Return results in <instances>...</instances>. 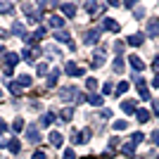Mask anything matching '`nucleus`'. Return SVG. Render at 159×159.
<instances>
[{"label": "nucleus", "mask_w": 159, "mask_h": 159, "mask_svg": "<svg viewBox=\"0 0 159 159\" xmlns=\"http://www.w3.org/2000/svg\"><path fill=\"white\" fill-rule=\"evenodd\" d=\"M100 33H102V29H95V31H88V33H86V38H83V40H86L88 45H93V43H98V40H100Z\"/></svg>", "instance_id": "4"}, {"label": "nucleus", "mask_w": 159, "mask_h": 159, "mask_svg": "<svg viewBox=\"0 0 159 159\" xmlns=\"http://www.w3.org/2000/svg\"><path fill=\"white\" fill-rule=\"evenodd\" d=\"M114 71L116 74L124 71V60H121V57H114Z\"/></svg>", "instance_id": "22"}, {"label": "nucleus", "mask_w": 159, "mask_h": 159, "mask_svg": "<svg viewBox=\"0 0 159 159\" xmlns=\"http://www.w3.org/2000/svg\"><path fill=\"white\" fill-rule=\"evenodd\" d=\"M50 143H52V145H57V147H60L62 143H64V138H62V133L52 131V133H50Z\"/></svg>", "instance_id": "12"}, {"label": "nucleus", "mask_w": 159, "mask_h": 159, "mask_svg": "<svg viewBox=\"0 0 159 159\" xmlns=\"http://www.w3.org/2000/svg\"><path fill=\"white\" fill-rule=\"evenodd\" d=\"M100 29H107V31L116 33V31H119V24H116L114 19H109V17H105V19H102V26H100Z\"/></svg>", "instance_id": "3"}, {"label": "nucleus", "mask_w": 159, "mask_h": 159, "mask_svg": "<svg viewBox=\"0 0 159 159\" xmlns=\"http://www.w3.org/2000/svg\"><path fill=\"white\" fill-rule=\"evenodd\" d=\"M7 150L12 154H19V150H21V143L17 138H12V140H7Z\"/></svg>", "instance_id": "7"}, {"label": "nucleus", "mask_w": 159, "mask_h": 159, "mask_svg": "<svg viewBox=\"0 0 159 159\" xmlns=\"http://www.w3.org/2000/svg\"><path fill=\"white\" fill-rule=\"evenodd\" d=\"M19 90H21L19 83H17V81H12V83H10V93H12V95H19Z\"/></svg>", "instance_id": "25"}, {"label": "nucleus", "mask_w": 159, "mask_h": 159, "mask_svg": "<svg viewBox=\"0 0 159 159\" xmlns=\"http://www.w3.org/2000/svg\"><path fill=\"white\" fill-rule=\"evenodd\" d=\"M152 88H159V74L154 76V81H152Z\"/></svg>", "instance_id": "37"}, {"label": "nucleus", "mask_w": 159, "mask_h": 159, "mask_svg": "<svg viewBox=\"0 0 159 159\" xmlns=\"http://www.w3.org/2000/svg\"><path fill=\"white\" fill-rule=\"evenodd\" d=\"M48 24H50L55 31H57V29L62 31V26H64V19H62L60 14H50V17H48Z\"/></svg>", "instance_id": "2"}, {"label": "nucleus", "mask_w": 159, "mask_h": 159, "mask_svg": "<svg viewBox=\"0 0 159 159\" xmlns=\"http://www.w3.org/2000/svg\"><path fill=\"white\" fill-rule=\"evenodd\" d=\"M86 100H88L93 107H100V105H102V98H100V95H95V93H93V95H88Z\"/></svg>", "instance_id": "19"}, {"label": "nucleus", "mask_w": 159, "mask_h": 159, "mask_svg": "<svg viewBox=\"0 0 159 159\" xmlns=\"http://www.w3.org/2000/svg\"><path fill=\"white\" fill-rule=\"evenodd\" d=\"M126 90H128V83H126V81H121L119 86H116V93H119V95H124Z\"/></svg>", "instance_id": "26"}, {"label": "nucleus", "mask_w": 159, "mask_h": 159, "mask_svg": "<svg viewBox=\"0 0 159 159\" xmlns=\"http://www.w3.org/2000/svg\"><path fill=\"white\" fill-rule=\"evenodd\" d=\"M33 159H45V154L43 152H33Z\"/></svg>", "instance_id": "35"}, {"label": "nucleus", "mask_w": 159, "mask_h": 159, "mask_svg": "<svg viewBox=\"0 0 159 159\" xmlns=\"http://www.w3.org/2000/svg\"><path fill=\"white\" fill-rule=\"evenodd\" d=\"M5 131H7V124H5L2 119H0V133H5Z\"/></svg>", "instance_id": "34"}, {"label": "nucleus", "mask_w": 159, "mask_h": 159, "mask_svg": "<svg viewBox=\"0 0 159 159\" xmlns=\"http://www.w3.org/2000/svg\"><path fill=\"white\" fill-rule=\"evenodd\" d=\"M147 33H150L152 38H159V19H152V21H150V26H147Z\"/></svg>", "instance_id": "5"}, {"label": "nucleus", "mask_w": 159, "mask_h": 159, "mask_svg": "<svg viewBox=\"0 0 159 159\" xmlns=\"http://www.w3.org/2000/svg\"><path fill=\"white\" fill-rule=\"evenodd\" d=\"M17 83H19V88H29V86H31V83H33V81H31V76H26V74H21Z\"/></svg>", "instance_id": "14"}, {"label": "nucleus", "mask_w": 159, "mask_h": 159, "mask_svg": "<svg viewBox=\"0 0 159 159\" xmlns=\"http://www.w3.org/2000/svg\"><path fill=\"white\" fill-rule=\"evenodd\" d=\"M29 140H31V143H36V140H38V143H40V133H38V126H29Z\"/></svg>", "instance_id": "11"}, {"label": "nucleus", "mask_w": 159, "mask_h": 159, "mask_svg": "<svg viewBox=\"0 0 159 159\" xmlns=\"http://www.w3.org/2000/svg\"><path fill=\"white\" fill-rule=\"evenodd\" d=\"M152 69H154V71H159V57H157V60L152 62Z\"/></svg>", "instance_id": "36"}, {"label": "nucleus", "mask_w": 159, "mask_h": 159, "mask_svg": "<svg viewBox=\"0 0 159 159\" xmlns=\"http://www.w3.org/2000/svg\"><path fill=\"white\" fill-rule=\"evenodd\" d=\"M60 116H62V121H71L74 109H71V107H66V109H62V112H60Z\"/></svg>", "instance_id": "15"}, {"label": "nucleus", "mask_w": 159, "mask_h": 159, "mask_svg": "<svg viewBox=\"0 0 159 159\" xmlns=\"http://www.w3.org/2000/svg\"><path fill=\"white\" fill-rule=\"evenodd\" d=\"M0 95H2V90H0Z\"/></svg>", "instance_id": "39"}, {"label": "nucleus", "mask_w": 159, "mask_h": 159, "mask_svg": "<svg viewBox=\"0 0 159 159\" xmlns=\"http://www.w3.org/2000/svg\"><path fill=\"white\" fill-rule=\"evenodd\" d=\"M12 128H14L17 133H19L21 128H24V119H21V116H17V119H14V124H12Z\"/></svg>", "instance_id": "24"}, {"label": "nucleus", "mask_w": 159, "mask_h": 159, "mask_svg": "<svg viewBox=\"0 0 159 159\" xmlns=\"http://www.w3.org/2000/svg\"><path fill=\"white\" fill-rule=\"evenodd\" d=\"M152 143H154V145H159V131L152 133Z\"/></svg>", "instance_id": "32"}, {"label": "nucleus", "mask_w": 159, "mask_h": 159, "mask_svg": "<svg viewBox=\"0 0 159 159\" xmlns=\"http://www.w3.org/2000/svg\"><path fill=\"white\" fill-rule=\"evenodd\" d=\"M60 10L66 14V17H76V5H69V2H66V5H62Z\"/></svg>", "instance_id": "13"}, {"label": "nucleus", "mask_w": 159, "mask_h": 159, "mask_svg": "<svg viewBox=\"0 0 159 159\" xmlns=\"http://www.w3.org/2000/svg\"><path fill=\"white\" fill-rule=\"evenodd\" d=\"M143 40H145L143 33H133V36H128V45H143Z\"/></svg>", "instance_id": "9"}, {"label": "nucleus", "mask_w": 159, "mask_h": 159, "mask_svg": "<svg viewBox=\"0 0 159 159\" xmlns=\"http://www.w3.org/2000/svg\"><path fill=\"white\" fill-rule=\"evenodd\" d=\"M0 12H2V14L12 12V5H10V2H0Z\"/></svg>", "instance_id": "28"}, {"label": "nucleus", "mask_w": 159, "mask_h": 159, "mask_svg": "<svg viewBox=\"0 0 159 159\" xmlns=\"http://www.w3.org/2000/svg\"><path fill=\"white\" fill-rule=\"evenodd\" d=\"M138 121H140V124L150 121V112H147V109H140V112H138Z\"/></svg>", "instance_id": "23"}, {"label": "nucleus", "mask_w": 159, "mask_h": 159, "mask_svg": "<svg viewBox=\"0 0 159 159\" xmlns=\"http://www.w3.org/2000/svg\"><path fill=\"white\" fill-rule=\"evenodd\" d=\"M135 107H138V105H135V100H126V102L121 105V109H124L126 114H133V112H135Z\"/></svg>", "instance_id": "10"}, {"label": "nucleus", "mask_w": 159, "mask_h": 159, "mask_svg": "<svg viewBox=\"0 0 159 159\" xmlns=\"http://www.w3.org/2000/svg\"><path fill=\"white\" fill-rule=\"evenodd\" d=\"M102 93H105V95H109V93H112V83H107V86L102 88Z\"/></svg>", "instance_id": "33"}, {"label": "nucleus", "mask_w": 159, "mask_h": 159, "mask_svg": "<svg viewBox=\"0 0 159 159\" xmlns=\"http://www.w3.org/2000/svg\"><path fill=\"white\" fill-rule=\"evenodd\" d=\"M52 121H55V114H43L40 116V126H50Z\"/></svg>", "instance_id": "18"}, {"label": "nucleus", "mask_w": 159, "mask_h": 159, "mask_svg": "<svg viewBox=\"0 0 159 159\" xmlns=\"http://www.w3.org/2000/svg\"><path fill=\"white\" fill-rule=\"evenodd\" d=\"M157 159H159V157H157Z\"/></svg>", "instance_id": "40"}, {"label": "nucleus", "mask_w": 159, "mask_h": 159, "mask_svg": "<svg viewBox=\"0 0 159 159\" xmlns=\"http://www.w3.org/2000/svg\"><path fill=\"white\" fill-rule=\"evenodd\" d=\"M55 40H60V43H69V33H66V31H55Z\"/></svg>", "instance_id": "16"}, {"label": "nucleus", "mask_w": 159, "mask_h": 159, "mask_svg": "<svg viewBox=\"0 0 159 159\" xmlns=\"http://www.w3.org/2000/svg\"><path fill=\"white\" fill-rule=\"evenodd\" d=\"M64 159H76V152L74 150H64Z\"/></svg>", "instance_id": "31"}, {"label": "nucleus", "mask_w": 159, "mask_h": 159, "mask_svg": "<svg viewBox=\"0 0 159 159\" xmlns=\"http://www.w3.org/2000/svg\"><path fill=\"white\" fill-rule=\"evenodd\" d=\"M86 86H88V90H95V88H98V81H95L93 76H90V79L86 81Z\"/></svg>", "instance_id": "29"}, {"label": "nucleus", "mask_w": 159, "mask_h": 159, "mask_svg": "<svg viewBox=\"0 0 159 159\" xmlns=\"http://www.w3.org/2000/svg\"><path fill=\"white\" fill-rule=\"evenodd\" d=\"M0 55H5V48H2V45H0Z\"/></svg>", "instance_id": "38"}, {"label": "nucleus", "mask_w": 159, "mask_h": 159, "mask_svg": "<svg viewBox=\"0 0 159 159\" xmlns=\"http://www.w3.org/2000/svg\"><path fill=\"white\" fill-rule=\"evenodd\" d=\"M126 128H128V121H124V119L114 121V131H126Z\"/></svg>", "instance_id": "21"}, {"label": "nucleus", "mask_w": 159, "mask_h": 159, "mask_svg": "<svg viewBox=\"0 0 159 159\" xmlns=\"http://www.w3.org/2000/svg\"><path fill=\"white\" fill-rule=\"evenodd\" d=\"M143 138H145L143 133H133V135H131V143H133V145H138V143H140Z\"/></svg>", "instance_id": "27"}, {"label": "nucleus", "mask_w": 159, "mask_h": 159, "mask_svg": "<svg viewBox=\"0 0 159 159\" xmlns=\"http://www.w3.org/2000/svg\"><path fill=\"white\" fill-rule=\"evenodd\" d=\"M36 71H38L40 76H43V74H48V64H43V62H40V64L36 66Z\"/></svg>", "instance_id": "30"}, {"label": "nucleus", "mask_w": 159, "mask_h": 159, "mask_svg": "<svg viewBox=\"0 0 159 159\" xmlns=\"http://www.w3.org/2000/svg\"><path fill=\"white\" fill-rule=\"evenodd\" d=\"M60 98L64 100V102H69V100H76V98H79V93H76V88H62V90H60Z\"/></svg>", "instance_id": "1"}, {"label": "nucleus", "mask_w": 159, "mask_h": 159, "mask_svg": "<svg viewBox=\"0 0 159 159\" xmlns=\"http://www.w3.org/2000/svg\"><path fill=\"white\" fill-rule=\"evenodd\" d=\"M128 64H131L133 69H135V71H143V69H145L143 60H140V57H135V55H133V57H128Z\"/></svg>", "instance_id": "8"}, {"label": "nucleus", "mask_w": 159, "mask_h": 159, "mask_svg": "<svg viewBox=\"0 0 159 159\" xmlns=\"http://www.w3.org/2000/svg\"><path fill=\"white\" fill-rule=\"evenodd\" d=\"M17 62H19V55L10 52V55H7V66H5V69H12V64H17Z\"/></svg>", "instance_id": "20"}, {"label": "nucleus", "mask_w": 159, "mask_h": 159, "mask_svg": "<svg viewBox=\"0 0 159 159\" xmlns=\"http://www.w3.org/2000/svg\"><path fill=\"white\" fill-rule=\"evenodd\" d=\"M121 152L126 154V157H133V152H135V145H133V143H126V145L121 147Z\"/></svg>", "instance_id": "17"}, {"label": "nucleus", "mask_w": 159, "mask_h": 159, "mask_svg": "<svg viewBox=\"0 0 159 159\" xmlns=\"http://www.w3.org/2000/svg\"><path fill=\"white\" fill-rule=\"evenodd\" d=\"M60 69H52V71H50V76H48V88H55L57 86V79H60Z\"/></svg>", "instance_id": "6"}]
</instances>
